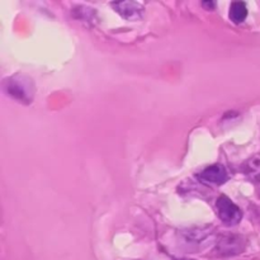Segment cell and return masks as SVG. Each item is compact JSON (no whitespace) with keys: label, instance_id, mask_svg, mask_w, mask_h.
<instances>
[{"label":"cell","instance_id":"ba28073f","mask_svg":"<svg viewBox=\"0 0 260 260\" xmlns=\"http://www.w3.org/2000/svg\"><path fill=\"white\" fill-rule=\"evenodd\" d=\"M202 5H203V7L210 8V9H213V8L216 7L215 3H212V2H210V3H208V2H203V3H202Z\"/></svg>","mask_w":260,"mask_h":260},{"label":"cell","instance_id":"6da1fadb","mask_svg":"<svg viewBox=\"0 0 260 260\" xmlns=\"http://www.w3.org/2000/svg\"><path fill=\"white\" fill-rule=\"evenodd\" d=\"M3 88L7 91V94L23 103H30L35 96L36 89L33 80L24 74H15L5 79Z\"/></svg>","mask_w":260,"mask_h":260},{"label":"cell","instance_id":"9c48e42d","mask_svg":"<svg viewBox=\"0 0 260 260\" xmlns=\"http://www.w3.org/2000/svg\"><path fill=\"white\" fill-rule=\"evenodd\" d=\"M179 260H193V259H179Z\"/></svg>","mask_w":260,"mask_h":260},{"label":"cell","instance_id":"7a4b0ae2","mask_svg":"<svg viewBox=\"0 0 260 260\" xmlns=\"http://www.w3.org/2000/svg\"><path fill=\"white\" fill-rule=\"evenodd\" d=\"M216 208H217L220 220L228 226L238 225L243 218V212L240 208L226 196L218 197L217 202H216Z\"/></svg>","mask_w":260,"mask_h":260},{"label":"cell","instance_id":"5b68a950","mask_svg":"<svg viewBox=\"0 0 260 260\" xmlns=\"http://www.w3.org/2000/svg\"><path fill=\"white\" fill-rule=\"evenodd\" d=\"M112 7L116 8L117 12L122 15V17L127 18V19H135V18L141 17V12L144 8L136 2H119L113 3Z\"/></svg>","mask_w":260,"mask_h":260},{"label":"cell","instance_id":"3957f363","mask_svg":"<svg viewBox=\"0 0 260 260\" xmlns=\"http://www.w3.org/2000/svg\"><path fill=\"white\" fill-rule=\"evenodd\" d=\"M217 253L221 256L238 255L245 249V240L239 235H226L217 243Z\"/></svg>","mask_w":260,"mask_h":260},{"label":"cell","instance_id":"277c9868","mask_svg":"<svg viewBox=\"0 0 260 260\" xmlns=\"http://www.w3.org/2000/svg\"><path fill=\"white\" fill-rule=\"evenodd\" d=\"M200 178L203 182L215 185H222L229 180V174L223 165L213 164L203 169V172L200 174Z\"/></svg>","mask_w":260,"mask_h":260},{"label":"cell","instance_id":"8992f818","mask_svg":"<svg viewBox=\"0 0 260 260\" xmlns=\"http://www.w3.org/2000/svg\"><path fill=\"white\" fill-rule=\"evenodd\" d=\"M244 173L253 182L260 183V154H255L244 164Z\"/></svg>","mask_w":260,"mask_h":260},{"label":"cell","instance_id":"52a82bcc","mask_svg":"<svg viewBox=\"0 0 260 260\" xmlns=\"http://www.w3.org/2000/svg\"><path fill=\"white\" fill-rule=\"evenodd\" d=\"M248 17V8L244 2H234L230 8V19L234 23H241Z\"/></svg>","mask_w":260,"mask_h":260}]
</instances>
